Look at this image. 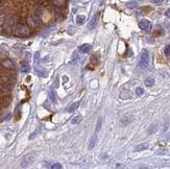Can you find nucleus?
<instances>
[{"label": "nucleus", "mask_w": 170, "mask_h": 169, "mask_svg": "<svg viewBox=\"0 0 170 169\" xmlns=\"http://www.w3.org/2000/svg\"><path fill=\"white\" fill-rule=\"evenodd\" d=\"M85 20H86V16L85 15H78V16H76V23H77L78 25L84 24Z\"/></svg>", "instance_id": "nucleus-13"}, {"label": "nucleus", "mask_w": 170, "mask_h": 169, "mask_svg": "<svg viewBox=\"0 0 170 169\" xmlns=\"http://www.w3.org/2000/svg\"><path fill=\"white\" fill-rule=\"evenodd\" d=\"M97 23H98V16H97V15H95L94 17H93V18L91 19L90 22H89V25H88V28H89L90 30L94 29L95 27L97 26Z\"/></svg>", "instance_id": "nucleus-6"}, {"label": "nucleus", "mask_w": 170, "mask_h": 169, "mask_svg": "<svg viewBox=\"0 0 170 169\" xmlns=\"http://www.w3.org/2000/svg\"><path fill=\"white\" fill-rule=\"evenodd\" d=\"M20 70L22 73H27L30 71V66L27 63H22L21 64V67H20Z\"/></svg>", "instance_id": "nucleus-9"}, {"label": "nucleus", "mask_w": 170, "mask_h": 169, "mask_svg": "<svg viewBox=\"0 0 170 169\" xmlns=\"http://www.w3.org/2000/svg\"><path fill=\"white\" fill-rule=\"evenodd\" d=\"M51 168H52V169H61V168H62V165L58 164V163H56V164H53V165L51 166Z\"/></svg>", "instance_id": "nucleus-24"}, {"label": "nucleus", "mask_w": 170, "mask_h": 169, "mask_svg": "<svg viewBox=\"0 0 170 169\" xmlns=\"http://www.w3.org/2000/svg\"><path fill=\"white\" fill-rule=\"evenodd\" d=\"M136 6H137V2H136V1H133V2L127 3V7L133 8V7H136Z\"/></svg>", "instance_id": "nucleus-22"}, {"label": "nucleus", "mask_w": 170, "mask_h": 169, "mask_svg": "<svg viewBox=\"0 0 170 169\" xmlns=\"http://www.w3.org/2000/svg\"><path fill=\"white\" fill-rule=\"evenodd\" d=\"M14 34L18 37H27L29 35V29L26 26L18 25L14 28Z\"/></svg>", "instance_id": "nucleus-2"}, {"label": "nucleus", "mask_w": 170, "mask_h": 169, "mask_svg": "<svg viewBox=\"0 0 170 169\" xmlns=\"http://www.w3.org/2000/svg\"><path fill=\"white\" fill-rule=\"evenodd\" d=\"M2 64H3V66L6 67V68H13V67H14L13 62L10 61V59H6V61H4Z\"/></svg>", "instance_id": "nucleus-19"}, {"label": "nucleus", "mask_w": 170, "mask_h": 169, "mask_svg": "<svg viewBox=\"0 0 170 169\" xmlns=\"http://www.w3.org/2000/svg\"><path fill=\"white\" fill-rule=\"evenodd\" d=\"M96 139H97V134L95 133V134L91 137V139H90V141H89V145H88V147H89L90 150L94 148V146H95V144H96Z\"/></svg>", "instance_id": "nucleus-7"}, {"label": "nucleus", "mask_w": 170, "mask_h": 169, "mask_svg": "<svg viewBox=\"0 0 170 169\" xmlns=\"http://www.w3.org/2000/svg\"><path fill=\"white\" fill-rule=\"evenodd\" d=\"M166 139H170V133H168V134L166 135Z\"/></svg>", "instance_id": "nucleus-29"}, {"label": "nucleus", "mask_w": 170, "mask_h": 169, "mask_svg": "<svg viewBox=\"0 0 170 169\" xmlns=\"http://www.w3.org/2000/svg\"><path fill=\"white\" fill-rule=\"evenodd\" d=\"M134 119H135V117L133 115L124 116L121 120H120V125H121V126H127V125H129L131 122L134 121Z\"/></svg>", "instance_id": "nucleus-4"}, {"label": "nucleus", "mask_w": 170, "mask_h": 169, "mask_svg": "<svg viewBox=\"0 0 170 169\" xmlns=\"http://www.w3.org/2000/svg\"><path fill=\"white\" fill-rule=\"evenodd\" d=\"M165 15H166V17H168V18L170 19V8H168V9L166 10V13H165Z\"/></svg>", "instance_id": "nucleus-26"}, {"label": "nucleus", "mask_w": 170, "mask_h": 169, "mask_svg": "<svg viewBox=\"0 0 170 169\" xmlns=\"http://www.w3.org/2000/svg\"><path fill=\"white\" fill-rule=\"evenodd\" d=\"M157 129H158V124H157V123H152L150 126H149L148 132H147V133H148L149 135H150V134H153L155 132H157Z\"/></svg>", "instance_id": "nucleus-15"}, {"label": "nucleus", "mask_w": 170, "mask_h": 169, "mask_svg": "<svg viewBox=\"0 0 170 169\" xmlns=\"http://www.w3.org/2000/svg\"><path fill=\"white\" fill-rule=\"evenodd\" d=\"M49 96H50V99L52 100V102H57V95L52 90L49 92Z\"/></svg>", "instance_id": "nucleus-20"}, {"label": "nucleus", "mask_w": 170, "mask_h": 169, "mask_svg": "<svg viewBox=\"0 0 170 169\" xmlns=\"http://www.w3.org/2000/svg\"><path fill=\"white\" fill-rule=\"evenodd\" d=\"M148 148V143H143V144H140L138 146H136L135 151H142V150H145Z\"/></svg>", "instance_id": "nucleus-11"}, {"label": "nucleus", "mask_w": 170, "mask_h": 169, "mask_svg": "<svg viewBox=\"0 0 170 169\" xmlns=\"http://www.w3.org/2000/svg\"><path fill=\"white\" fill-rule=\"evenodd\" d=\"M81 120H83V117H81L80 115H77V116H75L74 118H72L71 122H72V124H78Z\"/></svg>", "instance_id": "nucleus-17"}, {"label": "nucleus", "mask_w": 170, "mask_h": 169, "mask_svg": "<svg viewBox=\"0 0 170 169\" xmlns=\"http://www.w3.org/2000/svg\"><path fill=\"white\" fill-rule=\"evenodd\" d=\"M168 126H169V122L167 121V122L165 123V126H164V132H166L167 128H168Z\"/></svg>", "instance_id": "nucleus-28"}, {"label": "nucleus", "mask_w": 170, "mask_h": 169, "mask_svg": "<svg viewBox=\"0 0 170 169\" xmlns=\"http://www.w3.org/2000/svg\"><path fill=\"white\" fill-rule=\"evenodd\" d=\"M153 3H162L163 1H165V0H151Z\"/></svg>", "instance_id": "nucleus-25"}, {"label": "nucleus", "mask_w": 170, "mask_h": 169, "mask_svg": "<svg viewBox=\"0 0 170 169\" xmlns=\"http://www.w3.org/2000/svg\"><path fill=\"white\" fill-rule=\"evenodd\" d=\"M145 85H146V87H152L155 85V79L152 77H147L145 79Z\"/></svg>", "instance_id": "nucleus-16"}, {"label": "nucleus", "mask_w": 170, "mask_h": 169, "mask_svg": "<svg viewBox=\"0 0 170 169\" xmlns=\"http://www.w3.org/2000/svg\"><path fill=\"white\" fill-rule=\"evenodd\" d=\"M120 97H121L122 99H127V98H130L131 97V94L129 93L128 91L124 90V91H122L121 93H120Z\"/></svg>", "instance_id": "nucleus-14"}, {"label": "nucleus", "mask_w": 170, "mask_h": 169, "mask_svg": "<svg viewBox=\"0 0 170 169\" xmlns=\"http://www.w3.org/2000/svg\"><path fill=\"white\" fill-rule=\"evenodd\" d=\"M91 49H92V46H91L90 44H83V45L80 46L79 50H80V52L88 53V52H90V51H91Z\"/></svg>", "instance_id": "nucleus-8"}, {"label": "nucleus", "mask_w": 170, "mask_h": 169, "mask_svg": "<svg viewBox=\"0 0 170 169\" xmlns=\"http://www.w3.org/2000/svg\"><path fill=\"white\" fill-rule=\"evenodd\" d=\"M3 21H4L3 16H1V15H0V26H1V25L3 24Z\"/></svg>", "instance_id": "nucleus-27"}, {"label": "nucleus", "mask_w": 170, "mask_h": 169, "mask_svg": "<svg viewBox=\"0 0 170 169\" xmlns=\"http://www.w3.org/2000/svg\"><path fill=\"white\" fill-rule=\"evenodd\" d=\"M101 125H102V118H99V119H98V121H97V123H96V127H95V133L96 134L100 130Z\"/></svg>", "instance_id": "nucleus-18"}, {"label": "nucleus", "mask_w": 170, "mask_h": 169, "mask_svg": "<svg viewBox=\"0 0 170 169\" xmlns=\"http://www.w3.org/2000/svg\"><path fill=\"white\" fill-rule=\"evenodd\" d=\"M32 161H34V156H31V155H27V156H25L24 159L22 160V162H21V167H26V166H28Z\"/></svg>", "instance_id": "nucleus-5"}, {"label": "nucleus", "mask_w": 170, "mask_h": 169, "mask_svg": "<svg viewBox=\"0 0 170 169\" xmlns=\"http://www.w3.org/2000/svg\"><path fill=\"white\" fill-rule=\"evenodd\" d=\"M139 27H140L142 30L149 32V31L151 30L152 25H151V22H150V21L146 20V19H143V20H141L140 22H139Z\"/></svg>", "instance_id": "nucleus-3"}, {"label": "nucleus", "mask_w": 170, "mask_h": 169, "mask_svg": "<svg viewBox=\"0 0 170 169\" xmlns=\"http://www.w3.org/2000/svg\"><path fill=\"white\" fill-rule=\"evenodd\" d=\"M149 65V53L147 50H142L140 59H139V67L141 69H146Z\"/></svg>", "instance_id": "nucleus-1"}, {"label": "nucleus", "mask_w": 170, "mask_h": 169, "mask_svg": "<svg viewBox=\"0 0 170 169\" xmlns=\"http://www.w3.org/2000/svg\"><path fill=\"white\" fill-rule=\"evenodd\" d=\"M78 105H79V102L77 101V102H74V103H72V105H70L69 107H68V109H67V111L69 112V113H72V112H74L76 109L78 108Z\"/></svg>", "instance_id": "nucleus-12"}, {"label": "nucleus", "mask_w": 170, "mask_h": 169, "mask_svg": "<svg viewBox=\"0 0 170 169\" xmlns=\"http://www.w3.org/2000/svg\"><path fill=\"white\" fill-rule=\"evenodd\" d=\"M164 52H165L166 56H170V45H167L165 47V50H164Z\"/></svg>", "instance_id": "nucleus-23"}, {"label": "nucleus", "mask_w": 170, "mask_h": 169, "mask_svg": "<svg viewBox=\"0 0 170 169\" xmlns=\"http://www.w3.org/2000/svg\"><path fill=\"white\" fill-rule=\"evenodd\" d=\"M136 94L138 95V96H142V95L144 94V90L139 87V88H137V89H136Z\"/></svg>", "instance_id": "nucleus-21"}, {"label": "nucleus", "mask_w": 170, "mask_h": 169, "mask_svg": "<svg viewBox=\"0 0 170 169\" xmlns=\"http://www.w3.org/2000/svg\"><path fill=\"white\" fill-rule=\"evenodd\" d=\"M36 71H37V74L39 75V76H41V77H47L48 76V73H47V71L45 69H43V68H39V69H36Z\"/></svg>", "instance_id": "nucleus-10"}]
</instances>
